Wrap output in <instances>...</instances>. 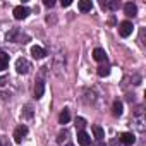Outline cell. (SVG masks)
Listing matches in <instances>:
<instances>
[{"mask_svg": "<svg viewBox=\"0 0 146 146\" xmlns=\"http://www.w3.org/2000/svg\"><path fill=\"white\" fill-rule=\"evenodd\" d=\"M93 58H95L96 62H105V60H107L105 50H103V48H95V50H93Z\"/></svg>", "mask_w": 146, "mask_h": 146, "instance_id": "10", "label": "cell"}, {"mask_svg": "<svg viewBox=\"0 0 146 146\" xmlns=\"http://www.w3.org/2000/svg\"><path fill=\"white\" fill-rule=\"evenodd\" d=\"M43 4H45L46 7H53V5H55V2H53V0H45Z\"/></svg>", "mask_w": 146, "mask_h": 146, "instance_id": "24", "label": "cell"}, {"mask_svg": "<svg viewBox=\"0 0 146 146\" xmlns=\"http://www.w3.org/2000/svg\"><path fill=\"white\" fill-rule=\"evenodd\" d=\"M16 70L19 72V74H28V72L31 70V64H29V60H26V58H17L16 60Z\"/></svg>", "mask_w": 146, "mask_h": 146, "instance_id": "5", "label": "cell"}, {"mask_svg": "<svg viewBox=\"0 0 146 146\" xmlns=\"http://www.w3.org/2000/svg\"><path fill=\"white\" fill-rule=\"evenodd\" d=\"M45 69H46V67H43V70L40 72V76L36 78V84H35V96H36V100H40V98L43 96V93H45V79H43Z\"/></svg>", "mask_w": 146, "mask_h": 146, "instance_id": "2", "label": "cell"}, {"mask_svg": "<svg viewBox=\"0 0 146 146\" xmlns=\"http://www.w3.org/2000/svg\"><path fill=\"white\" fill-rule=\"evenodd\" d=\"M29 16V9L26 7V5H17V7H14V17L16 19H26Z\"/></svg>", "mask_w": 146, "mask_h": 146, "instance_id": "6", "label": "cell"}, {"mask_svg": "<svg viewBox=\"0 0 146 146\" xmlns=\"http://www.w3.org/2000/svg\"><path fill=\"white\" fill-rule=\"evenodd\" d=\"M67 137H69V131H67V129H64V131H62V132L58 134V137H57V141H58L60 144H64V143L67 141Z\"/></svg>", "mask_w": 146, "mask_h": 146, "instance_id": "21", "label": "cell"}, {"mask_svg": "<svg viewBox=\"0 0 146 146\" xmlns=\"http://www.w3.org/2000/svg\"><path fill=\"white\" fill-rule=\"evenodd\" d=\"M69 120H70V112H69V110L65 108V110H62V113L58 115V122H60L62 125H65V124H67Z\"/></svg>", "mask_w": 146, "mask_h": 146, "instance_id": "16", "label": "cell"}, {"mask_svg": "<svg viewBox=\"0 0 146 146\" xmlns=\"http://www.w3.org/2000/svg\"><path fill=\"white\" fill-rule=\"evenodd\" d=\"M93 134H95L96 141H103V137H105V131L100 125H93Z\"/></svg>", "mask_w": 146, "mask_h": 146, "instance_id": "17", "label": "cell"}, {"mask_svg": "<svg viewBox=\"0 0 146 146\" xmlns=\"http://www.w3.org/2000/svg\"><path fill=\"white\" fill-rule=\"evenodd\" d=\"M23 117H24V119H33V107H31V105H24V108H23Z\"/></svg>", "mask_w": 146, "mask_h": 146, "instance_id": "20", "label": "cell"}, {"mask_svg": "<svg viewBox=\"0 0 146 146\" xmlns=\"http://www.w3.org/2000/svg\"><path fill=\"white\" fill-rule=\"evenodd\" d=\"M70 5V0H62V7H69Z\"/></svg>", "mask_w": 146, "mask_h": 146, "instance_id": "25", "label": "cell"}, {"mask_svg": "<svg viewBox=\"0 0 146 146\" xmlns=\"http://www.w3.org/2000/svg\"><path fill=\"white\" fill-rule=\"evenodd\" d=\"M31 55H33L35 58H38V60H40V58H43V57L46 55V52H45L41 46H33V48H31Z\"/></svg>", "mask_w": 146, "mask_h": 146, "instance_id": "13", "label": "cell"}, {"mask_svg": "<svg viewBox=\"0 0 146 146\" xmlns=\"http://www.w3.org/2000/svg\"><path fill=\"white\" fill-rule=\"evenodd\" d=\"M132 31H134V26H132V23H131V21H124V23H120V24H119V35H120L122 38L131 36V35H132Z\"/></svg>", "mask_w": 146, "mask_h": 146, "instance_id": "4", "label": "cell"}, {"mask_svg": "<svg viewBox=\"0 0 146 146\" xmlns=\"http://www.w3.org/2000/svg\"><path fill=\"white\" fill-rule=\"evenodd\" d=\"M95 146H103V143H102V141H98V143H96Z\"/></svg>", "mask_w": 146, "mask_h": 146, "instance_id": "28", "label": "cell"}, {"mask_svg": "<svg viewBox=\"0 0 146 146\" xmlns=\"http://www.w3.org/2000/svg\"><path fill=\"white\" fill-rule=\"evenodd\" d=\"M76 127H78L79 131H84V127H86V120H84L83 117H78V119H76Z\"/></svg>", "mask_w": 146, "mask_h": 146, "instance_id": "22", "label": "cell"}, {"mask_svg": "<svg viewBox=\"0 0 146 146\" xmlns=\"http://www.w3.org/2000/svg\"><path fill=\"white\" fill-rule=\"evenodd\" d=\"M119 144H120V141H117V139L112 141V146H119Z\"/></svg>", "mask_w": 146, "mask_h": 146, "instance_id": "27", "label": "cell"}, {"mask_svg": "<svg viewBox=\"0 0 146 146\" xmlns=\"http://www.w3.org/2000/svg\"><path fill=\"white\" fill-rule=\"evenodd\" d=\"M7 65H9V55H7L5 52L0 50V70L7 69Z\"/></svg>", "mask_w": 146, "mask_h": 146, "instance_id": "14", "label": "cell"}, {"mask_svg": "<svg viewBox=\"0 0 146 146\" xmlns=\"http://www.w3.org/2000/svg\"><path fill=\"white\" fill-rule=\"evenodd\" d=\"M78 7H79L81 12H90L93 9V4H91V0H81V2L78 4Z\"/></svg>", "mask_w": 146, "mask_h": 146, "instance_id": "12", "label": "cell"}, {"mask_svg": "<svg viewBox=\"0 0 146 146\" xmlns=\"http://www.w3.org/2000/svg\"><path fill=\"white\" fill-rule=\"evenodd\" d=\"M5 83H7V79H5V78H0V86H4Z\"/></svg>", "mask_w": 146, "mask_h": 146, "instance_id": "26", "label": "cell"}, {"mask_svg": "<svg viewBox=\"0 0 146 146\" xmlns=\"http://www.w3.org/2000/svg\"><path fill=\"white\" fill-rule=\"evenodd\" d=\"M78 143H79L81 146H90V144H91L90 134H88L86 131H79V132H78Z\"/></svg>", "mask_w": 146, "mask_h": 146, "instance_id": "8", "label": "cell"}, {"mask_svg": "<svg viewBox=\"0 0 146 146\" xmlns=\"http://www.w3.org/2000/svg\"><path fill=\"white\" fill-rule=\"evenodd\" d=\"M102 7L105 11H115L119 7V2H102Z\"/></svg>", "mask_w": 146, "mask_h": 146, "instance_id": "18", "label": "cell"}, {"mask_svg": "<svg viewBox=\"0 0 146 146\" xmlns=\"http://www.w3.org/2000/svg\"><path fill=\"white\" fill-rule=\"evenodd\" d=\"M0 146H11V143L5 136H0Z\"/></svg>", "mask_w": 146, "mask_h": 146, "instance_id": "23", "label": "cell"}, {"mask_svg": "<svg viewBox=\"0 0 146 146\" xmlns=\"http://www.w3.org/2000/svg\"><path fill=\"white\" fill-rule=\"evenodd\" d=\"M28 134V127L24 125V124H21V125H17L16 127V131H14V141L16 143H21L23 141V137Z\"/></svg>", "mask_w": 146, "mask_h": 146, "instance_id": "7", "label": "cell"}, {"mask_svg": "<svg viewBox=\"0 0 146 146\" xmlns=\"http://www.w3.org/2000/svg\"><path fill=\"white\" fill-rule=\"evenodd\" d=\"M122 144H125V146H132L134 143H136V137H134V134L132 132H124V134H120V139H119Z\"/></svg>", "mask_w": 146, "mask_h": 146, "instance_id": "9", "label": "cell"}, {"mask_svg": "<svg viewBox=\"0 0 146 146\" xmlns=\"http://www.w3.org/2000/svg\"><path fill=\"white\" fill-rule=\"evenodd\" d=\"M96 72H98V76H100V78H105V76L110 74V65H108V64H102V65L98 67Z\"/></svg>", "mask_w": 146, "mask_h": 146, "instance_id": "15", "label": "cell"}, {"mask_svg": "<svg viewBox=\"0 0 146 146\" xmlns=\"http://www.w3.org/2000/svg\"><path fill=\"white\" fill-rule=\"evenodd\" d=\"M113 115H115V117L122 115V102H119V100L113 102Z\"/></svg>", "mask_w": 146, "mask_h": 146, "instance_id": "19", "label": "cell"}, {"mask_svg": "<svg viewBox=\"0 0 146 146\" xmlns=\"http://www.w3.org/2000/svg\"><path fill=\"white\" fill-rule=\"evenodd\" d=\"M132 124L139 132H144V115H143V108H137V112L132 117Z\"/></svg>", "mask_w": 146, "mask_h": 146, "instance_id": "3", "label": "cell"}, {"mask_svg": "<svg viewBox=\"0 0 146 146\" xmlns=\"http://www.w3.org/2000/svg\"><path fill=\"white\" fill-rule=\"evenodd\" d=\"M7 41H12V43H28L29 41V36L26 33H23L19 28H12L7 33Z\"/></svg>", "mask_w": 146, "mask_h": 146, "instance_id": "1", "label": "cell"}, {"mask_svg": "<svg viewBox=\"0 0 146 146\" xmlns=\"http://www.w3.org/2000/svg\"><path fill=\"white\" fill-rule=\"evenodd\" d=\"M124 12H125V16L134 17V16L137 14V7H136L132 2H129V4H125V5H124Z\"/></svg>", "mask_w": 146, "mask_h": 146, "instance_id": "11", "label": "cell"}, {"mask_svg": "<svg viewBox=\"0 0 146 146\" xmlns=\"http://www.w3.org/2000/svg\"><path fill=\"white\" fill-rule=\"evenodd\" d=\"M65 146H74V144H70V143H67V144H65Z\"/></svg>", "mask_w": 146, "mask_h": 146, "instance_id": "29", "label": "cell"}]
</instances>
